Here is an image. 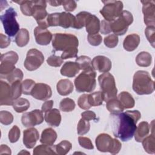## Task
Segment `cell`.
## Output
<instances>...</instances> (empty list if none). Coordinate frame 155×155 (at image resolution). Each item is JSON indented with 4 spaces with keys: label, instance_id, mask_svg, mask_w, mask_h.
<instances>
[{
    "label": "cell",
    "instance_id": "obj_7",
    "mask_svg": "<svg viewBox=\"0 0 155 155\" xmlns=\"http://www.w3.org/2000/svg\"><path fill=\"white\" fill-rule=\"evenodd\" d=\"M16 16L15 10L13 7H10L0 16L5 33L9 37H13L19 31V25L16 19Z\"/></svg>",
    "mask_w": 155,
    "mask_h": 155
},
{
    "label": "cell",
    "instance_id": "obj_27",
    "mask_svg": "<svg viewBox=\"0 0 155 155\" xmlns=\"http://www.w3.org/2000/svg\"><path fill=\"white\" fill-rule=\"evenodd\" d=\"M75 24V16L68 12H61L59 15V24L64 28H68L69 27L74 28Z\"/></svg>",
    "mask_w": 155,
    "mask_h": 155
},
{
    "label": "cell",
    "instance_id": "obj_50",
    "mask_svg": "<svg viewBox=\"0 0 155 155\" xmlns=\"http://www.w3.org/2000/svg\"><path fill=\"white\" fill-rule=\"evenodd\" d=\"M60 13H53L48 14L47 17V24L48 27L59 26Z\"/></svg>",
    "mask_w": 155,
    "mask_h": 155
},
{
    "label": "cell",
    "instance_id": "obj_29",
    "mask_svg": "<svg viewBox=\"0 0 155 155\" xmlns=\"http://www.w3.org/2000/svg\"><path fill=\"white\" fill-rule=\"evenodd\" d=\"M106 108L112 114L120 113L124 110V107L117 97L111 99L107 101Z\"/></svg>",
    "mask_w": 155,
    "mask_h": 155
},
{
    "label": "cell",
    "instance_id": "obj_30",
    "mask_svg": "<svg viewBox=\"0 0 155 155\" xmlns=\"http://www.w3.org/2000/svg\"><path fill=\"white\" fill-rule=\"evenodd\" d=\"M15 42L19 47L25 46L29 42L30 35L29 32L26 28H21L16 34L15 37Z\"/></svg>",
    "mask_w": 155,
    "mask_h": 155
},
{
    "label": "cell",
    "instance_id": "obj_9",
    "mask_svg": "<svg viewBox=\"0 0 155 155\" xmlns=\"http://www.w3.org/2000/svg\"><path fill=\"white\" fill-rule=\"evenodd\" d=\"M102 2L104 6L100 10V13L108 22L115 20L123 11V3L120 1H105Z\"/></svg>",
    "mask_w": 155,
    "mask_h": 155
},
{
    "label": "cell",
    "instance_id": "obj_40",
    "mask_svg": "<svg viewBox=\"0 0 155 155\" xmlns=\"http://www.w3.org/2000/svg\"><path fill=\"white\" fill-rule=\"evenodd\" d=\"M90 13L87 12H81L75 16V24L74 28L81 29L85 26V21Z\"/></svg>",
    "mask_w": 155,
    "mask_h": 155
},
{
    "label": "cell",
    "instance_id": "obj_60",
    "mask_svg": "<svg viewBox=\"0 0 155 155\" xmlns=\"http://www.w3.org/2000/svg\"><path fill=\"white\" fill-rule=\"evenodd\" d=\"M0 154H11V150L10 148L7 145H1V148H0Z\"/></svg>",
    "mask_w": 155,
    "mask_h": 155
},
{
    "label": "cell",
    "instance_id": "obj_8",
    "mask_svg": "<svg viewBox=\"0 0 155 155\" xmlns=\"http://www.w3.org/2000/svg\"><path fill=\"white\" fill-rule=\"evenodd\" d=\"M133 21V16L131 12L123 10L120 15L112 22H110V28L114 34L124 35L128 30L129 25Z\"/></svg>",
    "mask_w": 155,
    "mask_h": 155
},
{
    "label": "cell",
    "instance_id": "obj_33",
    "mask_svg": "<svg viewBox=\"0 0 155 155\" xmlns=\"http://www.w3.org/2000/svg\"><path fill=\"white\" fill-rule=\"evenodd\" d=\"M88 101L91 107L99 106L104 101V94L101 91L91 93L88 95Z\"/></svg>",
    "mask_w": 155,
    "mask_h": 155
},
{
    "label": "cell",
    "instance_id": "obj_59",
    "mask_svg": "<svg viewBox=\"0 0 155 155\" xmlns=\"http://www.w3.org/2000/svg\"><path fill=\"white\" fill-rule=\"evenodd\" d=\"M53 105V101L50 100V101H46L42 105L41 107V110L42 112H47L49 110H50Z\"/></svg>",
    "mask_w": 155,
    "mask_h": 155
},
{
    "label": "cell",
    "instance_id": "obj_17",
    "mask_svg": "<svg viewBox=\"0 0 155 155\" xmlns=\"http://www.w3.org/2000/svg\"><path fill=\"white\" fill-rule=\"evenodd\" d=\"M92 66L94 70H97L101 73L108 72L112 66L111 60L104 56H95L92 60Z\"/></svg>",
    "mask_w": 155,
    "mask_h": 155
},
{
    "label": "cell",
    "instance_id": "obj_44",
    "mask_svg": "<svg viewBox=\"0 0 155 155\" xmlns=\"http://www.w3.org/2000/svg\"><path fill=\"white\" fill-rule=\"evenodd\" d=\"M118 37L115 34H111L105 37L104 42L105 46L108 48H114L117 46L118 44Z\"/></svg>",
    "mask_w": 155,
    "mask_h": 155
},
{
    "label": "cell",
    "instance_id": "obj_43",
    "mask_svg": "<svg viewBox=\"0 0 155 155\" xmlns=\"http://www.w3.org/2000/svg\"><path fill=\"white\" fill-rule=\"evenodd\" d=\"M36 83L35 82L30 79H25L22 82V93L25 95L31 94V92L35 87Z\"/></svg>",
    "mask_w": 155,
    "mask_h": 155
},
{
    "label": "cell",
    "instance_id": "obj_12",
    "mask_svg": "<svg viewBox=\"0 0 155 155\" xmlns=\"http://www.w3.org/2000/svg\"><path fill=\"white\" fill-rule=\"evenodd\" d=\"M44 61V56L42 52L36 48H31L27 51L24 65L27 70L34 71L40 67Z\"/></svg>",
    "mask_w": 155,
    "mask_h": 155
},
{
    "label": "cell",
    "instance_id": "obj_34",
    "mask_svg": "<svg viewBox=\"0 0 155 155\" xmlns=\"http://www.w3.org/2000/svg\"><path fill=\"white\" fill-rule=\"evenodd\" d=\"M92 61L90 57L87 56H81L76 59V62L79 65L80 70L83 71L94 70L92 66Z\"/></svg>",
    "mask_w": 155,
    "mask_h": 155
},
{
    "label": "cell",
    "instance_id": "obj_37",
    "mask_svg": "<svg viewBox=\"0 0 155 155\" xmlns=\"http://www.w3.org/2000/svg\"><path fill=\"white\" fill-rule=\"evenodd\" d=\"M20 5V8L22 13L25 16H32L33 1H14Z\"/></svg>",
    "mask_w": 155,
    "mask_h": 155
},
{
    "label": "cell",
    "instance_id": "obj_49",
    "mask_svg": "<svg viewBox=\"0 0 155 155\" xmlns=\"http://www.w3.org/2000/svg\"><path fill=\"white\" fill-rule=\"evenodd\" d=\"M11 86L12 88L14 99L16 100V99L19 98L21 94L22 93V83L21 82V81H15V82H13V84H11Z\"/></svg>",
    "mask_w": 155,
    "mask_h": 155
},
{
    "label": "cell",
    "instance_id": "obj_13",
    "mask_svg": "<svg viewBox=\"0 0 155 155\" xmlns=\"http://www.w3.org/2000/svg\"><path fill=\"white\" fill-rule=\"evenodd\" d=\"M42 110L38 109L30 112L24 113L21 117L22 125L25 127H31L41 124L44 121V116Z\"/></svg>",
    "mask_w": 155,
    "mask_h": 155
},
{
    "label": "cell",
    "instance_id": "obj_14",
    "mask_svg": "<svg viewBox=\"0 0 155 155\" xmlns=\"http://www.w3.org/2000/svg\"><path fill=\"white\" fill-rule=\"evenodd\" d=\"M14 101L11 84L1 79L0 81V105H12Z\"/></svg>",
    "mask_w": 155,
    "mask_h": 155
},
{
    "label": "cell",
    "instance_id": "obj_51",
    "mask_svg": "<svg viewBox=\"0 0 155 155\" xmlns=\"http://www.w3.org/2000/svg\"><path fill=\"white\" fill-rule=\"evenodd\" d=\"M88 95L87 94H83L80 96L78 100V104L81 109L88 110L91 107L88 101Z\"/></svg>",
    "mask_w": 155,
    "mask_h": 155
},
{
    "label": "cell",
    "instance_id": "obj_3",
    "mask_svg": "<svg viewBox=\"0 0 155 155\" xmlns=\"http://www.w3.org/2000/svg\"><path fill=\"white\" fill-rule=\"evenodd\" d=\"M96 76L95 70L83 71L74 79L76 90L79 93L93 91L96 88Z\"/></svg>",
    "mask_w": 155,
    "mask_h": 155
},
{
    "label": "cell",
    "instance_id": "obj_48",
    "mask_svg": "<svg viewBox=\"0 0 155 155\" xmlns=\"http://www.w3.org/2000/svg\"><path fill=\"white\" fill-rule=\"evenodd\" d=\"M47 62L50 66L58 67H60L63 63V59L61 58V56L53 54L47 58Z\"/></svg>",
    "mask_w": 155,
    "mask_h": 155
},
{
    "label": "cell",
    "instance_id": "obj_32",
    "mask_svg": "<svg viewBox=\"0 0 155 155\" xmlns=\"http://www.w3.org/2000/svg\"><path fill=\"white\" fill-rule=\"evenodd\" d=\"M152 61V57L150 53L147 51L140 52L136 57V64L142 67H149Z\"/></svg>",
    "mask_w": 155,
    "mask_h": 155
},
{
    "label": "cell",
    "instance_id": "obj_39",
    "mask_svg": "<svg viewBox=\"0 0 155 155\" xmlns=\"http://www.w3.org/2000/svg\"><path fill=\"white\" fill-rule=\"evenodd\" d=\"M23 76L24 74L21 70L16 68L10 73L5 76L4 78L10 84H12L17 81H21L23 79Z\"/></svg>",
    "mask_w": 155,
    "mask_h": 155
},
{
    "label": "cell",
    "instance_id": "obj_54",
    "mask_svg": "<svg viewBox=\"0 0 155 155\" xmlns=\"http://www.w3.org/2000/svg\"><path fill=\"white\" fill-rule=\"evenodd\" d=\"M62 5L67 12H73L76 7L77 4L74 1H62Z\"/></svg>",
    "mask_w": 155,
    "mask_h": 155
},
{
    "label": "cell",
    "instance_id": "obj_25",
    "mask_svg": "<svg viewBox=\"0 0 155 155\" xmlns=\"http://www.w3.org/2000/svg\"><path fill=\"white\" fill-rule=\"evenodd\" d=\"M57 139L56 132L51 128H47L42 132L40 142L47 145H53Z\"/></svg>",
    "mask_w": 155,
    "mask_h": 155
},
{
    "label": "cell",
    "instance_id": "obj_55",
    "mask_svg": "<svg viewBox=\"0 0 155 155\" xmlns=\"http://www.w3.org/2000/svg\"><path fill=\"white\" fill-rule=\"evenodd\" d=\"M78 53V48H75L69 50L68 51H63L61 57L62 59H67L69 58H76L77 56Z\"/></svg>",
    "mask_w": 155,
    "mask_h": 155
},
{
    "label": "cell",
    "instance_id": "obj_47",
    "mask_svg": "<svg viewBox=\"0 0 155 155\" xmlns=\"http://www.w3.org/2000/svg\"><path fill=\"white\" fill-rule=\"evenodd\" d=\"M145 35L151 46L154 47L155 39V27L154 26H147L145 30Z\"/></svg>",
    "mask_w": 155,
    "mask_h": 155
},
{
    "label": "cell",
    "instance_id": "obj_18",
    "mask_svg": "<svg viewBox=\"0 0 155 155\" xmlns=\"http://www.w3.org/2000/svg\"><path fill=\"white\" fill-rule=\"evenodd\" d=\"M34 35L36 43L41 45L49 44L53 38V35L48 30L39 26L35 28Z\"/></svg>",
    "mask_w": 155,
    "mask_h": 155
},
{
    "label": "cell",
    "instance_id": "obj_57",
    "mask_svg": "<svg viewBox=\"0 0 155 155\" xmlns=\"http://www.w3.org/2000/svg\"><path fill=\"white\" fill-rule=\"evenodd\" d=\"M11 42L10 38L3 35L2 33L0 34V48H4L7 47Z\"/></svg>",
    "mask_w": 155,
    "mask_h": 155
},
{
    "label": "cell",
    "instance_id": "obj_62",
    "mask_svg": "<svg viewBox=\"0 0 155 155\" xmlns=\"http://www.w3.org/2000/svg\"><path fill=\"white\" fill-rule=\"evenodd\" d=\"M18 154H30V153L29 152H28V151H25L24 150H22L21 152H19Z\"/></svg>",
    "mask_w": 155,
    "mask_h": 155
},
{
    "label": "cell",
    "instance_id": "obj_42",
    "mask_svg": "<svg viewBox=\"0 0 155 155\" xmlns=\"http://www.w3.org/2000/svg\"><path fill=\"white\" fill-rule=\"evenodd\" d=\"M90 128V124L89 121L84 119H81L78 122L77 127V131L79 135H84L87 134Z\"/></svg>",
    "mask_w": 155,
    "mask_h": 155
},
{
    "label": "cell",
    "instance_id": "obj_19",
    "mask_svg": "<svg viewBox=\"0 0 155 155\" xmlns=\"http://www.w3.org/2000/svg\"><path fill=\"white\" fill-rule=\"evenodd\" d=\"M39 137L38 131L35 128H29L23 132V143L26 148H33Z\"/></svg>",
    "mask_w": 155,
    "mask_h": 155
},
{
    "label": "cell",
    "instance_id": "obj_38",
    "mask_svg": "<svg viewBox=\"0 0 155 155\" xmlns=\"http://www.w3.org/2000/svg\"><path fill=\"white\" fill-rule=\"evenodd\" d=\"M34 155L41 154H56L54 151L53 145H47L45 144L39 145L36 147L33 150Z\"/></svg>",
    "mask_w": 155,
    "mask_h": 155
},
{
    "label": "cell",
    "instance_id": "obj_36",
    "mask_svg": "<svg viewBox=\"0 0 155 155\" xmlns=\"http://www.w3.org/2000/svg\"><path fill=\"white\" fill-rule=\"evenodd\" d=\"M53 148L56 154L65 155L71 149L72 145L69 141L64 140L59 142L58 144L53 145Z\"/></svg>",
    "mask_w": 155,
    "mask_h": 155
},
{
    "label": "cell",
    "instance_id": "obj_52",
    "mask_svg": "<svg viewBox=\"0 0 155 155\" xmlns=\"http://www.w3.org/2000/svg\"><path fill=\"white\" fill-rule=\"evenodd\" d=\"M78 142L81 147L87 150H93L94 148L91 140L87 137L79 136L78 137Z\"/></svg>",
    "mask_w": 155,
    "mask_h": 155
},
{
    "label": "cell",
    "instance_id": "obj_4",
    "mask_svg": "<svg viewBox=\"0 0 155 155\" xmlns=\"http://www.w3.org/2000/svg\"><path fill=\"white\" fill-rule=\"evenodd\" d=\"M79 40L72 34L55 33L52 38V46L55 51H65L78 48Z\"/></svg>",
    "mask_w": 155,
    "mask_h": 155
},
{
    "label": "cell",
    "instance_id": "obj_20",
    "mask_svg": "<svg viewBox=\"0 0 155 155\" xmlns=\"http://www.w3.org/2000/svg\"><path fill=\"white\" fill-rule=\"evenodd\" d=\"M100 25L101 23L99 18L91 13L87 17L85 24L86 31L88 35L97 33L100 30Z\"/></svg>",
    "mask_w": 155,
    "mask_h": 155
},
{
    "label": "cell",
    "instance_id": "obj_23",
    "mask_svg": "<svg viewBox=\"0 0 155 155\" xmlns=\"http://www.w3.org/2000/svg\"><path fill=\"white\" fill-rule=\"evenodd\" d=\"M140 43V36L135 33L127 35L123 42L124 48L128 51H133Z\"/></svg>",
    "mask_w": 155,
    "mask_h": 155
},
{
    "label": "cell",
    "instance_id": "obj_22",
    "mask_svg": "<svg viewBox=\"0 0 155 155\" xmlns=\"http://www.w3.org/2000/svg\"><path fill=\"white\" fill-rule=\"evenodd\" d=\"M80 68L76 62L68 61L64 63L62 67L60 72L62 76L68 78H72L75 76L79 71Z\"/></svg>",
    "mask_w": 155,
    "mask_h": 155
},
{
    "label": "cell",
    "instance_id": "obj_61",
    "mask_svg": "<svg viewBox=\"0 0 155 155\" xmlns=\"http://www.w3.org/2000/svg\"><path fill=\"white\" fill-rule=\"evenodd\" d=\"M46 2H48L50 5L54 6V7H57L62 5V1H48Z\"/></svg>",
    "mask_w": 155,
    "mask_h": 155
},
{
    "label": "cell",
    "instance_id": "obj_2",
    "mask_svg": "<svg viewBox=\"0 0 155 155\" xmlns=\"http://www.w3.org/2000/svg\"><path fill=\"white\" fill-rule=\"evenodd\" d=\"M133 90L139 95L150 94L154 90V82L147 71L138 70L133 76Z\"/></svg>",
    "mask_w": 155,
    "mask_h": 155
},
{
    "label": "cell",
    "instance_id": "obj_6",
    "mask_svg": "<svg viewBox=\"0 0 155 155\" xmlns=\"http://www.w3.org/2000/svg\"><path fill=\"white\" fill-rule=\"evenodd\" d=\"M98 82L105 102L117 97V89L116 86L114 78L111 73L107 72L101 74L98 77Z\"/></svg>",
    "mask_w": 155,
    "mask_h": 155
},
{
    "label": "cell",
    "instance_id": "obj_10",
    "mask_svg": "<svg viewBox=\"0 0 155 155\" xmlns=\"http://www.w3.org/2000/svg\"><path fill=\"white\" fill-rule=\"evenodd\" d=\"M0 58V74L1 78H4L16 68L15 64L18 61L19 56L15 51H10L2 54Z\"/></svg>",
    "mask_w": 155,
    "mask_h": 155
},
{
    "label": "cell",
    "instance_id": "obj_46",
    "mask_svg": "<svg viewBox=\"0 0 155 155\" xmlns=\"http://www.w3.org/2000/svg\"><path fill=\"white\" fill-rule=\"evenodd\" d=\"M13 121V114L7 111H1L0 112V122L5 125L11 124Z\"/></svg>",
    "mask_w": 155,
    "mask_h": 155
},
{
    "label": "cell",
    "instance_id": "obj_56",
    "mask_svg": "<svg viewBox=\"0 0 155 155\" xmlns=\"http://www.w3.org/2000/svg\"><path fill=\"white\" fill-rule=\"evenodd\" d=\"M99 31L103 35H107L111 32L110 28V22H108L105 20H102L101 22Z\"/></svg>",
    "mask_w": 155,
    "mask_h": 155
},
{
    "label": "cell",
    "instance_id": "obj_35",
    "mask_svg": "<svg viewBox=\"0 0 155 155\" xmlns=\"http://www.w3.org/2000/svg\"><path fill=\"white\" fill-rule=\"evenodd\" d=\"M13 108L17 113H22L27 111L30 107V102L25 98H18L14 101Z\"/></svg>",
    "mask_w": 155,
    "mask_h": 155
},
{
    "label": "cell",
    "instance_id": "obj_5",
    "mask_svg": "<svg viewBox=\"0 0 155 155\" xmlns=\"http://www.w3.org/2000/svg\"><path fill=\"white\" fill-rule=\"evenodd\" d=\"M97 149L101 152H109L111 154H117L122 147L119 140L111 137L107 133L99 134L95 140Z\"/></svg>",
    "mask_w": 155,
    "mask_h": 155
},
{
    "label": "cell",
    "instance_id": "obj_58",
    "mask_svg": "<svg viewBox=\"0 0 155 155\" xmlns=\"http://www.w3.org/2000/svg\"><path fill=\"white\" fill-rule=\"evenodd\" d=\"M81 116L82 119L88 121L96 119V115L92 111H85L81 113Z\"/></svg>",
    "mask_w": 155,
    "mask_h": 155
},
{
    "label": "cell",
    "instance_id": "obj_53",
    "mask_svg": "<svg viewBox=\"0 0 155 155\" xmlns=\"http://www.w3.org/2000/svg\"><path fill=\"white\" fill-rule=\"evenodd\" d=\"M87 39L90 45L93 46H97L102 42V38L101 35L96 33L94 35H88Z\"/></svg>",
    "mask_w": 155,
    "mask_h": 155
},
{
    "label": "cell",
    "instance_id": "obj_28",
    "mask_svg": "<svg viewBox=\"0 0 155 155\" xmlns=\"http://www.w3.org/2000/svg\"><path fill=\"white\" fill-rule=\"evenodd\" d=\"M117 99L124 109L131 108L134 106V99L131 94L127 91H122L119 93L117 96Z\"/></svg>",
    "mask_w": 155,
    "mask_h": 155
},
{
    "label": "cell",
    "instance_id": "obj_16",
    "mask_svg": "<svg viewBox=\"0 0 155 155\" xmlns=\"http://www.w3.org/2000/svg\"><path fill=\"white\" fill-rule=\"evenodd\" d=\"M30 95L38 100L46 101L52 95L51 88L46 84L38 83L35 84Z\"/></svg>",
    "mask_w": 155,
    "mask_h": 155
},
{
    "label": "cell",
    "instance_id": "obj_11",
    "mask_svg": "<svg viewBox=\"0 0 155 155\" xmlns=\"http://www.w3.org/2000/svg\"><path fill=\"white\" fill-rule=\"evenodd\" d=\"M45 1H33L32 16L36 19L38 26L44 28L48 27L47 24L48 13L46 10Z\"/></svg>",
    "mask_w": 155,
    "mask_h": 155
},
{
    "label": "cell",
    "instance_id": "obj_1",
    "mask_svg": "<svg viewBox=\"0 0 155 155\" xmlns=\"http://www.w3.org/2000/svg\"><path fill=\"white\" fill-rule=\"evenodd\" d=\"M113 132L115 137L125 142L131 139L136 129V124L141 117L138 110H128L112 114Z\"/></svg>",
    "mask_w": 155,
    "mask_h": 155
},
{
    "label": "cell",
    "instance_id": "obj_21",
    "mask_svg": "<svg viewBox=\"0 0 155 155\" xmlns=\"http://www.w3.org/2000/svg\"><path fill=\"white\" fill-rule=\"evenodd\" d=\"M44 119L49 125L57 127L60 125L61 122L60 111L56 108L51 109L45 113Z\"/></svg>",
    "mask_w": 155,
    "mask_h": 155
},
{
    "label": "cell",
    "instance_id": "obj_45",
    "mask_svg": "<svg viewBox=\"0 0 155 155\" xmlns=\"http://www.w3.org/2000/svg\"><path fill=\"white\" fill-rule=\"evenodd\" d=\"M20 130L17 125H14L9 131L8 137L11 143L16 142L20 137Z\"/></svg>",
    "mask_w": 155,
    "mask_h": 155
},
{
    "label": "cell",
    "instance_id": "obj_15",
    "mask_svg": "<svg viewBox=\"0 0 155 155\" xmlns=\"http://www.w3.org/2000/svg\"><path fill=\"white\" fill-rule=\"evenodd\" d=\"M143 21L147 26H154L155 24V2L154 1H141Z\"/></svg>",
    "mask_w": 155,
    "mask_h": 155
},
{
    "label": "cell",
    "instance_id": "obj_24",
    "mask_svg": "<svg viewBox=\"0 0 155 155\" xmlns=\"http://www.w3.org/2000/svg\"><path fill=\"white\" fill-rule=\"evenodd\" d=\"M74 88L73 82L68 79H61L56 85L58 93L61 96H67L70 94Z\"/></svg>",
    "mask_w": 155,
    "mask_h": 155
},
{
    "label": "cell",
    "instance_id": "obj_26",
    "mask_svg": "<svg viewBox=\"0 0 155 155\" xmlns=\"http://www.w3.org/2000/svg\"><path fill=\"white\" fill-rule=\"evenodd\" d=\"M150 127L147 122L142 121L136 127L134 133V138L137 142H140L146 136H148L150 132Z\"/></svg>",
    "mask_w": 155,
    "mask_h": 155
},
{
    "label": "cell",
    "instance_id": "obj_31",
    "mask_svg": "<svg viewBox=\"0 0 155 155\" xmlns=\"http://www.w3.org/2000/svg\"><path fill=\"white\" fill-rule=\"evenodd\" d=\"M142 143L147 153L148 154L155 153V137L154 133L143 138L142 140Z\"/></svg>",
    "mask_w": 155,
    "mask_h": 155
},
{
    "label": "cell",
    "instance_id": "obj_41",
    "mask_svg": "<svg viewBox=\"0 0 155 155\" xmlns=\"http://www.w3.org/2000/svg\"><path fill=\"white\" fill-rule=\"evenodd\" d=\"M75 105V102L73 99L65 97L60 102L59 108L64 112H70L74 109Z\"/></svg>",
    "mask_w": 155,
    "mask_h": 155
}]
</instances>
